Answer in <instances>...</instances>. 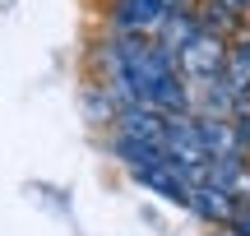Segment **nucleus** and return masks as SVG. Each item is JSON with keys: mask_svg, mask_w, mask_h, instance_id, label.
<instances>
[{"mask_svg": "<svg viewBox=\"0 0 250 236\" xmlns=\"http://www.w3.org/2000/svg\"><path fill=\"white\" fill-rule=\"evenodd\" d=\"M246 204H250V199H241V195H232V190H223V185L195 181V185H190L186 209H190V213H199L204 222H213V227H236V218H241Z\"/></svg>", "mask_w": 250, "mask_h": 236, "instance_id": "7ed1b4c3", "label": "nucleus"}, {"mask_svg": "<svg viewBox=\"0 0 250 236\" xmlns=\"http://www.w3.org/2000/svg\"><path fill=\"white\" fill-rule=\"evenodd\" d=\"M167 14H171V0H116V5H111L116 28H121V33H130V37L162 33Z\"/></svg>", "mask_w": 250, "mask_h": 236, "instance_id": "20e7f679", "label": "nucleus"}, {"mask_svg": "<svg viewBox=\"0 0 250 236\" xmlns=\"http://www.w3.org/2000/svg\"><path fill=\"white\" fill-rule=\"evenodd\" d=\"M107 65H111V88L116 98H125V107H153L167 111V116H181L190 111V88L181 79L176 60L162 51L158 42H139V37H125V42L107 46Z\"/></svg>", "mask_w": 250, "mask_h": 236, "instance_id": "f257e3e1", "label": "nucleus"}, {"mask_svg": "<svg viewBox=\"0 0 250 236\" xmlns=\"http://www.w3.org/2000/svg\"><path fill=\"white\" fill-rule=\"evenodd\" d=\"M171 60H176V70H181V79H186V83H195V88H208V83L223 79L227 46H223V37H218L213 28L199 23L195 33H190L186 42L171 51Z\"/></svg>", "mask_w": 250, "mask_h": 236, "instance_id": "f03ea898", "label": "nucleus"}, {"mask_svg": "<svg viewBox=\"0 0 250 236\" xmlns=\"http://www.w3.org/2000/svg\"><path fill=\"white\" fill-rule=\"evenodd\" d=\"M223 88L236 107L250 102V42L227 46V60H223Z\"/></svg>", "mask_w": 250, "mask_h": 236, "instance_id": "39448f33", "label": "nucleus"}, {"mask_svg": "<svg viewBox=\"0 0 250 236\" xmlns=\"http://www.w3.org/2000/svg\"><path fill=\"white\" fill-rule=\"evenodd\" d=\"M213 5H218V9H227V14L236 19V14H246V9H250V0H213Z\"/></svg>", "mask_w": 250, "mask_h": 236, "instance_id": "423d86ee", "label": "nucleus"}]
</instances>
